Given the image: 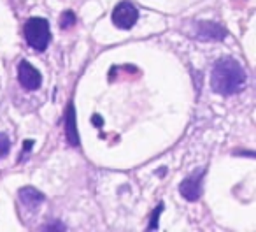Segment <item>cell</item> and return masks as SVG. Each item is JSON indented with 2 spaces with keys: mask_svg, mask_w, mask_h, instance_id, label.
<instances>
[{
  "mask_svg": "<svg viewBox=\"0 0 256 232\" xmlns=\"http://www.w3.org/2000/svg\"><path fill=\"white\" fill-rule=\"evenodd\" d=\"M65 123H67V137H68V141H70V144L72 146H79L78 129H76V114H74V107H72V104H68Z\"/></svg>",
  "mask_w": 256,
  "mask_h": 232,
  "instance_id": "ba28073f",
  "label": "cell"
},
{
  "mask_svg": "<svg viewBox=\"0 0 256 232\" xmlns=\"http://www.w3.org/2000/svg\"><path fill=\"white\" fill-rule=\"evenodd\" d=\"M193 37L200 41H221L226 36V30L212 22H198L193 25Z\"/></svg>",
  "mask_w": 256,
  "mask_h": 232,
  "instance_id": "277c9868",
  "label": "cell"
},
{
  "mask_svg": "<svg viewBox=\"0 0 256 232\" xmlns=\"http://www.w3.org/2000/svg\"><path fill=\"white\" fill-rule=\"evenodd\" d=\"M20 200L28 209H37L44 202V195L39 190L32 188V186H25V188L20 190Z\"/></svg>",
  "mask_w": 256,
  "mask_h": 232,
  "instance_id": "52a82bcc",
  "label": "cell"
},
{
  "mask_svg": "<svg viewBox=\"0 0 256 232\" xmlns=\"http://www.w3.org/2000/svg\"><path fill=\"white\" fill-rule=\"evenodd\" d=\"M76 23V16L72 11H65L64 15H62V29H68V27H72Z\"/></svg>",
  "mask_w": 256,
  "mask_h": 232,
  "instance_id": "30bf717a",
  "label": "cell"
},
{
  "mask_svg": "<svg viewBox=\"0 0 256 232\" xmlns=\"http://www.w3.org/2000/svg\"><path fill=\"white\" fill-rule=\"evenodd\" d=\"M139 20V11L130 2H120L112 11V23L121 30H128Z\"/></svg>",
  "mask_w": 256,
  "mask_h": 232,
  "instance_id": "3957f363",
  "label": "cell"
},
{
  "mask_svg": "<svg viewBox=\"0 0 256 232\" xmlns=\"http://www.w3.org/2000/svg\"><path fill=\"white\" fill-rule=\"evenodd\" d=\"M206 171H196L195 174H192L190 178H186L181 183L179 190H181V195L188 200H196L202 193V179Z\"/></svg>",
  "mask_w": 256,
  "mask_h": 232,
  "instance_id": "8992f818",
  "label": "cell"
},
{
  "mask_svg": "<svg viewBox=\"0 0 256 232\" xmlns=\"http://www.w3.org/2000/svg\"><path fill=\"white\" fill-rule=\"evenodd\" d=\"M9 150H11V141L6 134L0 132V158H4L9 153Z\"/></svg>",
  "mask_w": 256,
  "mask_h": 232,
  "instance_id": "9c48e42d",
  "label": "cell"
},
{
  "mask_svg": "<svg viewBox=\"0 0 256 232\" xmlns=\"http://www.w3.org/2000/svg\"><path fill=\"white\" fill-rule=\"evenodd\" d=\"M25 39L30 46L36 51H44L50 44L51 32H50V23L44 18H30L26 22L25 29Z\"/></svg>",
  "mask_w": 256,
  "mask_h": 232,
  "instance_id": "7a4b0ae2",
  "label": "cell"
},
{
  "mask_svg": "<svg viewBox=\"0 0 256 232\" xmlns=\"http://www.w3.org/2000/svg\"><path fill=\"white\" fill-rule=\"evenodd\" d=\"M246 71L238 62L221 58L214 64L210 72V86L220 95H234L246 86Z\"/></svg>",
  "mask_w": 256,
  "mask_h": 232,
  "instance_id": "6da1fadb",
  "label": "cell"
},
{
  "mask_svg": "<svg viewBox=\"0 0 256 232\" xmlns=\"http://www.w3.org/2000/svg\"><path fill=\"white\" fill-rule=\"evenodd\" d=\"M18 79L22 83L23 88L26 90H37L42 85V76L40 72L34 67L32 64H28L26 60H23L18 67Z\"/></svg>",
  "mask_w": 256,
  "mask_h": 232,
  "instance_id": "5b68a950",
  "label": "cell"
}]
</instances>
